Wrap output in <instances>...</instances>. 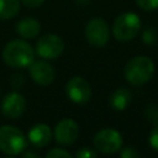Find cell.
Masks as SVG:
<instances>
[{
	"mask_svg": "<svg viewBox=\"0 0 158 158\" xmlns=\"http://www.w3.org/2000/svg\"><path fill=\"white\" fill-rule=\"evenodd\" d=\"M2 58L11 68H25L35 60V52L30 43L22 40H14L5 46Z\"/></svg>",
	"mask_w": 158,
	"mask_h": 158,
	"instance_id": "cell-1",
	"label": "cell"
},
{
	"mask_svg": "<svg viewBox=\"0 0 158 158\" xmlns=\"http://www.w3.org/2000/svg\"><path fill=\"white\" fill-rule=\"evenodd\" d=\"M154 73V64L149 57L137 56L128 60L125 67V78L132 85L146 84Z\"/></svg>",
	"mask_w": 158,
	"mask_h": 158,
	"instance_id": "cell-2",
	"label": "cell"
},
{
	"mask_svg": "<svg viewBox=\"0 0 158 158\" xmlns=\"http://www.w3.org/2000/svg\"><path fill=\"white\" fill-rule=\"evenodd\" d=\"M27 146V139L22 131L15 126L0 127V151L5 154H20Z\"/></svg>",
	"mask_w": 158,
	"mask_h": 158,
	"instance_id": "cell-3",
	"label": "cell"
},
{
	"mask_svg": "<svg viewBox=\"0 0 158 158\" xmlns=\"http://www.w3.org/2000/svg\"><path fill=\"white\" fill-rule=\"evenodd\" d=\"M141 28V20L133 12H125L116 17L112 32L117 41L128 42L133 40Z\"/></svg>",
	"mask_w": 158,
	"mask_h": 158,
	"instance_id": "cell-4",
	"label": "cell"
},
{
	"mask_svg": "<svg viewBox=\"0 0 158 158\" xmlns=\"http://www.w3.org/2000/svg\"><path fill=\"white\" fill-rule=\"evenodd\" d=\"M93 142L99 152L105 154H112L121 149L122 137L114 128H104L95 133Z\"/></svg>",
	"mask_w": 158,
	"mask_h": 158,
	"instance_id": "cell-5",
	"label": "cell"
},
{
	"mask_svg": "<svg viewBox=\"0 0 158 158\" xmlns=\"http://www.w3.org/2000/svg\"><path fill=\"white\" fill-rule=\"evenodd\" d=\"M64 43L57 35L49 33L42 36L36 44V53L43 59H54L62 54Z\"/></svg>",
	"mask_w": 158,
	"mask_h": 158,
	"instance_id": "cell-6",
	"label": "cell"
},
{
	"mask_svg": "<svg viewBox=\"0 0 158 158\" xmlns=\"http://www.w3.org/2000/svg\"><path fill=\"white\" fill-rule=\"evenodd\" d=\"M109 36H110L109 26L102 19L95 17L88 22L85 27V37L91 46L95 47L105 46L109 41Z\"/></svg>",
	"mask_w": 158,
	"mask_h": 158,
	"instance_id": "cell-7",
	"label": "cell"
},
{
	"mask_svg": "<svg viewBox=\"0 0 158 158\" xmlns=\"http://www.w3.org/2000/svg\"><path fill=\"white\" fill-rule=\"evenodd\" d=\"M67 96L75 104H85L91 98V86L81 77H73L65 85Z\"/></svg>",
	"mask_w": 158,
	"mask_h": 158,
	"instance_id": "cell-8",
	"label": "cell"
},
{
	"mask_svg": "<svg viewBox=\"0 0 158 158\" xmlns=\"http://www.w3.org/2000/svg\"><path fill=\"white\" fill-rule=\"evenodd\" d=\"M79 136V126L72 118H63L54 128L56 141L63 146H69L77 141Z\"/></svg>",
	"mask_w": 158,
	"mask_h": 158,
	"instance_id": "cell-9",
	"label": "cell"
},
{
	"mask_svg": "<svg viewBox=\"0 0 158 158\" xmlns=\"http://www.w3.org/2000/svg\"><path fill=\"white\" fill-rule=\"evenodd\" d=\"M25 107H26L25 98L20 93H16V91L7 94L4 98L2 104H1L2 114L7 118H12V120L19 118L23 114Z\"/></svg>",
	"mask_w": 158,
	"mask_h": 158,
	"instance_id": "cell-10",
	"label": "cell"
},
{
	"mask_svg": "<svg viewBox=\"0 0 158 158\" xmlns=\"http://www.w3.org/2000/svg\"><path fill=\"white\" fill-rule=\"evenodd\" d=\"M28 70H30V75L33 79L35 83L40 84V85H49L51 83H53L54 80V69L53 67L44 62V60H33L30 65H28Z\"/></svg>",
	"mask_w": 158,
	"mask_h": 158,
	"instance_id": "cell-11",
	"label": "cell"
},
{
	"mask_svg": "<svg viewBox=\"0 0 158 158\" xmlns=\"http://www.w3.org/2000/svg\"><path fill=\"white\" fill-rule=\"evenodd\" d=\"M27 138L35 147H38V148L46 147L51 142L52 131L49 126H47L46 123H37L33 127H31V130L28 131Z\"/></svg>",
	"mask_w": 158,
	"mask_h": 158,
	"instance_id": "cell-12",
	"label": "cell"
},
{
	"mask_svg": "<svg viewBox=\"0 0 158 158\" xmlns=\"http://www.w3.org/2000/svg\"><path fill=\"white\" fill-rule=\"evenodd\" d=\"M40 30H41L40 22L37 20L32 19V17L22 19L16 25V32L23 38H33V37H36L38 35Z\"/></svg>",
	"mask_w": 158,
	"mask_h": 158,
	"instance_id": "cell-13",
	"label": "cell"
},
{
	"mask_svg": "<svg viewBox=\"0 0 158 158\" xmlns=\"http://www.w3.org/2000/svg\"><path fill=\"white\" fill-rule=\"evenodd\" d=\"M109 101L114 110L123 111L131 102V93L126 88H118L111 94Z\"/></svg>",
	"mask_w": 158,
	"mask_h": 158,
	"instance_id": "cell-14",
	"label": "cell"
},
{
	"mask_svg": "<svg viewBox=\"0 0 158 158\" xmlns=\"http://www.w3.org/2000/svg\"><path fill=\"white\" fill-rule=\"evenodd\" d=\"M20 10V0H0V20L14 17Z\"/></svg>",
	"mask_w": 158,
	"mask_h": 158,
	"instance_id": "cell-15",
	"label": "cell"
},
{
	"mask_svg": "<svg viewBox=\"0 0 158 158\" xmlns=\"http://www.w3.org/2000/svg\"><path fill=\"white\" fill-rule=\"evenodd\" d=\"M157 40H158V35H157V31L153 27L144 28V31L142 32V41L146 44H148V46L156 44L157 43Z\"/></svg>",
	"mask_w": 158,
	"mask_h": 158,
	"instance_id": "cell-16",
	"label": "cell"
},
{
	"mask_svg": "<svg viewBox=\"0 0 158 158\" xmlns=\"http://www.w3.org/2000/svg\"><path fill=\"white\" fill-rule=\"evenodd\" d=\"M146 118L152 123H158V106L156 104H148L144 109Z\"/></svg>",
	"mask_w": 158,
	"mask_h": 158,
	"instance_id": "cell-17",
	"label": "cell"
},
{
	"mask_svg": "<svg viewBox=\"0 0 158 158\" xmlns=\"http://www.w3.org/2000/svg\"><path fill=\"white\" fill-rule=\"evenodd\" d=\"M136 4L144 11H153L158 9V0H136Z\"/></svg>",
	"mask_w": 158,
	"mask_h": 158,
	"instance_id": "cell-18",
	"label": "cell"
},
{
	"mask_svg": "<svg viewBox=\"0 0 158 158\" xmlns=\"http://www.w3.org/2000/svg\"><path fill=\"white\" fill-rule=\"evenodd\" d=\"M46 157L47 158H70V153L60 148H53L46 154Z\"/></svg>",
	"mask_w": 158,
	"mask_h": 158,
	"instance_id": "cell-19",
	"label": "cell"
},
{
	"mask_svg": "<svg viewBox=\"0 0 158 158\" xmlns=\"http://www.w3.org/2000/svg\"><path fill=\"white\" fill-rule=\"evenodd\" d=\"M149 144L154 151L158 152V125L149 133Z\"/></svg>",
	"mask_w": 158,
	"mask_h": 158,
	"instance_id": "cell-20",
	"label": "cell"
},
{
	"mask_svg": "<svg viewBox=\"0 0 158 158\" xmlns=\"http://www.w3.org/2000/svg\"><path fill=\"white\" fill-rule=\"evenodd\" d=\"M120 156L122 158H138L139 153L135 148H132V147H126V148H123L120 152Z\"/></svg>",
	"mask_w": 158,
	"mask_h": 158,
	"instance_id": "cell-21",
	"label": "cell"
},
{
	"mask_svg": "<svg viewBox=\"0 0 158 158\" xmlns=\"http://www.w3.org/2000/svg\"><path fill=\"white\" fill-rule=\"evenodd\" d=\"M75 157L77 158H95L96 157V153L89 148H81L80 151H78L75 153Z\"/></svg>",
	"mask_w": 158,
	"mask_h": 158,
	"instance_id": "cell-22",
	"label": "cell"
},
{
	"mask_svg": "<svg viewBox=\"0 0 158 158\" xmlns=\"http://www.w3.org/2000/svg\"><path fill=\"white\" fill-rule=\"evenodd\" d=\"M21 1L27 7H38L44 2V0H21Z\"/></svg>",
	"mask_w": 158,
	"mask_h": 158,
	"instance_id": "cell-23",
	"label": "cell"
},
{
	"mask_svg": "<svg viewBox=\"0 0 158 158\" xmlns=\"http://www.w3.org/2000/svg\"><path fill=\"white\" fill-rule=\"evenodd\" d=\"M23 157H38V154L37 153H32V152H26L23 154Z\"/></svg>",
	"mask_w": 158,
	"mask_h": 158,
	"instance_id": "cell-24",
	"label": "cell"
},
{
	"mask_svg": "<svg viewBox=\"0 0 158 158\" xmlns=\"http://www.w3.org/2000/svg\"><path fill=\"white\" fill-rule=\"evenodd\" d=\"M77 4H80V5H85L88 2H90V0H75Z\"/></svg>",
	"mask_w": 158,
	"mask_h": 158,
	"instance_id": "cell-25",
	"label": "cell"
}]
</instances>
